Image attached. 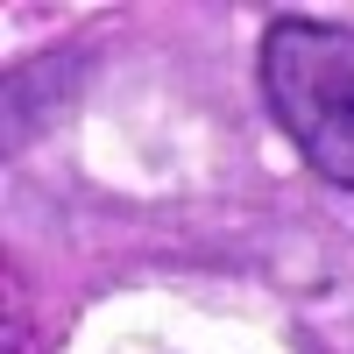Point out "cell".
<instances>
[{
    "mask_svg": "<svg viewBox=\"0 0 354 354\" xmlns=\"http://www.w3.org/2000/svg\"><path fill=\"white\" fill-rule=\"evenodd\" d=\"M255 78L277 128L326 185L354 192V28L319 15H283L262 28Z\"/></svg>",
    "mask_w": 354,
    "mask_h": 354,
    "instance_id": "6da1fadb",
    "label": "cell"
}]
</instances>
